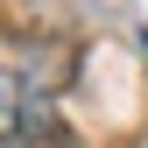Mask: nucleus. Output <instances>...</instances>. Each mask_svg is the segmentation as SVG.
<instances>
[{"label": "nucleus", "mask_w": 148, "mask_h": 148, "mask_svg": "<svg viewBox=\"0 0 148 148\" xmlns=\"http://www.w3.org/2000/svg\"><path fill=\"white\" fill-rule=\"evenodd\" d=\"M64 78V42H21L0 57V148H42V134H57Z\"/></svg>", "instance_id": "f257e3e1"}]
</instances>
